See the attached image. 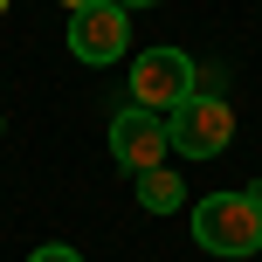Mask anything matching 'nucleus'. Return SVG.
<instances>
[{"mask_svg":"<svg viewBox=\"0 0 262 262\" xmlns=\"http://www.w3.org/2000/svg\"><path fill=\"white\" fill-rule=\"evenodd\" d=\"M193 90H200V69H193V55H180V49H145L138 62H131V104L159 111V118H172Z\"/></svg>","mask_w":262,"mask_h":262,"instance_id":"obj_2","label":"nucleus"},{"mask_svg":"<svg viewBox=\"0 0 262 262\" xmlns=\"http://www.w3.org/2000/svg\"><path fill=\"white\" fill-rule=\"evenodd\" d=\"M111 152H118L124 172H152V166H166V152H172L166 118H159V111H145V104H124L118 118H111Z\"/></svg>","mask_w":262,"mask_h":262,"instance_id":"obj_5","label":"nucleus"},{"mask_svg":"<svg viewBox=\"0 0 262 262\" xmlns=\"http://www.w3.org/2000/svg\"><path fill=\"white\" fill-rule=\"evenodd\" d=\"M55 7H69V14H76V7H97V0H55Z\"/></svg>","mask_w":262,"mask_h":262,"instance_id":"obj_8","label":"nucleus"},{"mask_svg":"<svg viewBox=\"0 0 262 262\" xmlns=\"http://www.w3.org/2000/svg\"><path fill=\"white\" fill-rule=\"evenodd\" d=\"M118 7H124V14H131V7H159V0H118Z\"/></svg>","mask_w":262,"mask_h":262,"instance_id":"obj_9","label":"nucleus"},{"mask_svg":"<svg viewBox=\"0 0 262 262\" xmlns=\"http://www.w3.org/2000/svg\"><path fill=\"white\" fill-rule=\"evenodd\" d=\"M131 186H138V207H152V214H172V207L186 200V186H180V172H172V166L131 172Z\"/></svg>","mask_w":262,"mask_h":262,"instance_id":"obj_6","label":"nucleus"},{"mask_svg":"<svg viewBox=\"0 0 262 262\" xmlns=\"http://www.w3.org/2000/svg\"><path fill=\"white\" fill-rule=\"evenodd\" d=\"M131 49V14L118 0H97V7H76L69 14V55L90 69H111L118 55Z\"/></svg>","mask_w":262,"mask_h":262,"instance_id":"obj_4","label":"nucleus"},{"mask_svg":"<svg viewBox=\"0 0 262 262\" xmlns=\"http://www.w3.org/2000/svg\"><path fill=\"white\" fill-rule=\"evenodd\" d=\"M166 138H172V152H186V159H221L228 138H235L228 97H186V104L166 118Z\"/></svg>","mask_w":262,"mask_h":262,"instance_id":"obj_3","label":"nucleus"},{"mask_svg":"<svg viewBox=\"0 0 262 262\" xmlns=\"http://www.w3.org/2000/svg\"><path fill=\"white\" fill-rule=\"evenodd\" d=\"M28 262H83V255H76V249H62V242H41Z\"/></svg>","mask_w":262,"mask_h":262,"instance_id":"obj_7","label":"nucleus"},{"mask_svg":"<svg viewBox=\"0 0 262 262\" xmlns=\"http://www.w3.org/2000/svg\"><path fill=\"white\" fill-rule=\"evenodd\" d=\"M193 242L221 262H242L262 249V186H242V193H207L193 207Z\"/></svg>","mask_w":262,"mask_h":262,"instance_id":"obj_1","label":"nucleus"}]
</instances>
